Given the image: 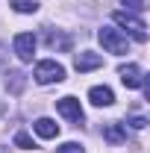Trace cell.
Returning a JSON list of instances; mask_svg holds the SVG:
<instances>
[{"instance_id":"obj_1","label":"cell","mask_w":150,"mask_h":153,"mask_svg":"<svg viewBox=\"0 0 150 153\" xmlns=\"http://www.w3.org/2000/svg\"><path fill=\"white\" fill-rule=\"evenodd\" d=\"M112 21L121 27V30H127L135 41H141V44L147 41V27H144V21L138 18V15H132V12H115Z\"/></svg>"},{"instance_id":"obj_2","label":"cell","mask_w":150,"mask_h":153,"mask_svg":"<svg viewBox=\"0 0 150 153\" xmlns=\"http://www.w3.org/2000/svg\"><path fill=\"white\" fill-rule=\"evenodd\" d=\"M65 79V68L53 62V59H44V62H38L36 65V82L41 85H50V82H62Z\"/></svg>"},{"instance_id":"obj_3","label":"cell","mask_w":150,"mask_h":153,"mask_svg":"<svg viewBox=\"0 0 150 153\" xmlns=\"http://www.w3.org/2000/svg\"><path fill=\"white\" fill-rule=\"evenodd\" d=\"M97 38H100V44H103L109 53H118V56H124V53H127V36H121V33L112 30V27H100Z\"/></svg>"},{"instance_id":"obj_4","label":"cell","mask_w":150,"mask_h":153,"mask_svg":"<svg viewBox=\"0 0 150 153\" xmlns=\"http://www.w3.org/2000/svg\"><path fill=\"white\" fill-rule=\"evenodd\" d=\"M56 109H59V115H65L71 124H82V109H79V100L76 97H62V100H56Z\"/></svg>"},{"instance_id":"obj_5","label":"cell","mask_w":150,"mask_h":153,"mask_svg":"<svg viewBox=\"0 0 150 153\" xmlns=\"http://www.w3.org/2000/svg\"><path fill=\"white\" fill-rule=\"evenodd\" d=\"M15 53H18L21 62H30L33 53H36V36L33 33H18L15 36Z\"/></svg>"},{"instance_id":"obj_6","label":"cell","mask_w":150,"mask_h":153,"mask_svg":"<svg viewBox=\"0 0 150 153\" xmlns=\"http://www.w3.org/2000/svg\"><path fill=\"white\" fill-rule=\"evenodd\" d=\"M118 74H121V82L127 88H144V74H141L138 65H121Z\"/></svg>"},{"instance_id":"obj_7","label":"cell","mask_w":150,"mask_h":153,"mask_svg":"<svg viewBox=\"0 0 150 153\" xmlns=\"http://www.w3.org/2000/svg\"><path fill=\"white\" fill-rule=\"evenodd\" d=\"M100 65H103V56H97L91 50H82V53L74 56V68L76 71H94V68H100Z\"/></svg>"},{"instance_id":"obj_8","label":"cell","mask_w":150,"mask_h":153,"mask_svg":"<svg viewBox=\"0 0 150 153\" xmlns=\"http://www.w3.org/2000/svg\"><path fill=\"white\" fill-rule=\"evenodd\" d=\"M88 100H91L94 106H112L115 103V94L109 85H94L91 91H88Z\"/></svg>"},{"instance_id":"obj_9","label":"cell","mask_w":150,"mask_h":153,"mask_svg":"<svg viewBox=\"0 0 150 153\" xmlns=\"http://www.w3.org/2000/svg\"><path fill=\"white\" fill-rule=\"evenodd\" d=\"M33 127H36V133L41 135V138H56V135H59V124L50 121V118H38Z\"/></svg>"},{"instance_id":"obj_10","label":"cell","mask_w":150,"mask_h":153,"mask_svg":"<svg viewBox=\"0 0 150 153\" xmlns=\"http://www.w3.org/2000/svg\"><path fill=\"white\" fill-rule=\"evenodd\" d=\"M103 138L112 141V144H121V141H127V133L121 130V124H109V127L103 130Z\"/></svg>"},{"instance_id":"obj_11","label":"cell","mask_w":150,"mask_h":153,"mask_svg":"<svg viewBox=\"0 0 150 153\" xmlns=\"http://www.w3.org/2000/svg\"><path fill=\"white\" fill-rule=\"evenodd\" d=\"M41 0H12V9L21 12V15H30V12H38Z\"/></svg>"},{"instance_id":"obj_12","label":"cell","mask_w":150,"mask_h":153,"mask_svg":"<svg viewBox=\"0 0 150 153\" xmlns=\"http://www.w3.org/2000/svg\"><path fill=\"white\" fill-rule=\"evenodd\" d=\"M47 44L59 47V50H71V38L68 36H56V33H47Z\"/></svg>"},{"instance_id":"obj_13","label":"cell","mask_w":150,"mask_h":153,"mask_svg":"<svg viewBox=\"0 0 150 153\" xmlns=\"http://www.w3.org/2000/svg\"><path fill=\"white\" fill-rule=\"evenodd\" d=\"M6 82H12V91L18 94L21 88H24V74H21V71H12V74H9V79H6Z\"/></svg>"},{"instance_id":"obj_14","label":"cell","mask_w":150,"mask_h":153,"mask_svg":"<svg viewBox=\"0 0 150 153\" xmlns=\"http://www.w3.org/2000/svg\"><path fill=\"white\" fill-rule=\"evenodd\" d=\"M15 144H18L21 150H33V147H36V144H33V138H30L27 133H18V135H15Z\"/></svg>"},{"instance_id":"obj_15","label":"cell","mask_w":150,"mask_h":153,"mask_svg":"<svg viewBox=\"0 0 150 153\" xmlns=\"http://www.w3.org/2000/svg\"><path fill=\"white\" fill-rule=\"evenodd\" d=\"M56 153H85V150H82V144H76V141H65Z\"/></svg>"},{"instance_id":"obj_16","label":"cell","mask_w":150,"mask_h":153,"mask_svg":"<svg viewBox=\"0 0 150 153\" xmlns=\"http://www.w3.org/2000/svg\"><path fill=\"white\" fill-rule=\"evenodd\" d=\"M121 3H124L130 12H141V9H144V0H121Z\"/></svg>"},{"instance_id":"obj_17","label":"cell","mask_w":150,"mask_h":153,"mask_svg":"<svg viewBox=\"0 0 150 153\" xmlns=\"http://www.w3.org/2000/svg\"><path fill=\"white\" fill-rule=\"evenodd\" d=\"M127 124H130L132 130H144V124H147V121H144L141 115H132V118H130V121H127Z\"/></svg>"}]
</instances>
